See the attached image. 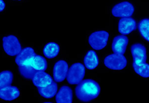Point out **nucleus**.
Listing matches in <instances>:
<instances>
[{"label":"nucleus","mask_w":149,"mask_h":103,"mask_svg":"<svg viewBox=\"0 0 149 103\" xmlns=\"http://www.w3.org/2000/svg\"><path fill=\"white\" fill-rule=\"evenodd\" d=\"M130 50L134 71L141 77L149 78V64L146 62L147 50L145 46L141 43H134L131 46Z\"/></svg>","instance_id":"nucleus-1"},{"label":"nucleus","mask_w":149,"mask_h":103,"mask_svg":"<svg viewBox=\"0 0 149 103\" xmlns=\"http://www.w3.org/2000/svg\"><path fill=\"white\" fill-rule=\"evenodd\" d=\"M100 90V86L97 82L91 79H86L77 84L74 92L79 100L87 102L97 98Z\"/></svg>","instance_id":"nucleus-2"},{"label":"nucleus","mask_w":149,"mask_h":103,"mask_svg":"<svg viewBox=\"0 0 149 103\" xmlns=\"http://www.w3.org/2000/svg\"><path fill=\"white\" fill-rule=\"evenodd\" d=\"M2 46L5 53L9 56H17L22 50V45L19 39L13 35L3 36Z\"/></svg>","instance_id":"nucleus-3"},{"label":"nucleus","mask_w":149,"mask_h":103,"mask_svg":"<svg viewBox=\"0 0 149 103\" xmlns=\"http://www.w3.org/2000/svg\"><path fill=\"white\" fill-rule=\"evenodd\" d=\"M109 33L107 31L99 30L92 32L88 38V42L91 47L96 50L104 49L108 42Z\"/></svg>","instance_id":"nucleus-4"},{"label":"nucleus","mask_w":149,"mask_h":103,"mask_svg":"<svg viewBox=\"0 0 149 103\" xmlns=\"http://www.w3.org/2000/svg\"><path fill=\"white\" fill-rule=\"evenodd\" d=\"M127 59L122 54L113 53L106 56L104 60V65L112 70H122L127 65Z\"/></svg>","instance_id":"nucleus-5"},{"label":"nucleus","mask_w":149,"mask_h":103,"mask_svg":"<svg viewBox=\"0 0 149 103\" xmlns=\"http://www.w3.org/2000/svg\"><path fill=\"white\" fill-rule=\"evenodd\" d=\"M85 75V66L81 62L73 64L68 69L66 80L70 84H77L81 82Z\"/></svg>","instance_id":"nucleus-6"},{"label":"nucleus","mask_w":149,"mask_h":103,"mask_svg":"<svg viewBox=\"0 0 149 103\" xmlns=\"http://www.w3.org/2000/svg\"><path fill=\"white\" fill-rule=\"evenodd\" d=\"M134 12L133 5L128 1H123L113 6L111 10L112 14L117 17H130Z\"/></svg>","instance_id":"nucleus-7"},{"label":"nucleus","mask_w":149,"mask_h":103,"mask_svg":"<svg viewBox=\"0 0 149 103\" xmlns=\"http://www.w3.org/2000/svg\"><path fill=\"white\" fill-rule=\"evenodd\" d=\"M68 64L64 60L57 61L53 68V77L56 82H62L66 78L68 71Z\"/></svg>","instance_id":"nucleus-8"},{"label":"nucleus","mask_w":149,"mask_h":103,"mask_svg":"<svg viewBox=\"0 0 149 103\" xmlns=\"http://www.w3.org/2000/svg\"><path fill=\"white\" fill-rule=\"evenodd\" d=\"M137 27L136 20L130 17H122L119 19L118 24V32L122 35H127L133 32Z\"/></svg>","instance_id":"nucleus-9"},{"label":"nucleus","mask_w":149,"mask_h":103,"mask_svg":"<svg viewBox=\"0 0 149 103\" xmlns=\"http://www.w3.org/2000/svg\"><path fill=\"white\" fill-rule=\"evenodd\" d=\"M129 39L125 35H118L115 36L112 42L111 50L113 53L123 54L126 50Z\"/></svg>","instance_id":"nucleus-10"},{"label":"nucleus","mask_w":149,"mask_h":103,"mask_svg":"<svg viewBox=\"0 0 149 103\" xmlns=\"http://www.w3.org/2000/svg\"><path fill=\"white\" fill-rule=\"evenodd\" d=\"M31 79L33 84L37 87H44L53 82L52 77L44 71H36Z\"/></svg>","instance_id":"nucleus-11"},{"label":"nucleus","mask_w":149,"mask_h":103,"mask_svg":"<svg viewBox=\"0 0 149 103\" xmlns=\"http://www.w3.org/2000/svg\"><path fill=\"white\" fill-rule=\"evenodd\" d=\"M36 54L34 50L31 47H25L20 51L15 58V62L19 66L30 64L32 57Z\"/></svg>","instance_id":"nucleus-12"},{"label":"nucleus","mask_w":149,"mask_h":103,"mask_svg":"<svg viewBox=\"0 0 149 103\" xmlns=\"http://www.w3.org/2000/svg\"><path fill=\"white\" fill-rule=\"evenodd\" d=\"M55 101L57 103H71L73 101V91L68 86H63L56 93Z\"/></svg>","instance_id":"nucleus-13"},{"label":"nucleus","mask_w":149,"mask_h":103,"mask_svg":"<svg viewBox=\"0 0 149 103\" xmlns=\"http://www.w3.org/2000/svg\"><path fill=\"white\" fill-rule=\"evenodd\" d=\"M20 95V91L16 86H8L0 89V98L5 101H13Z\"/></svg>","instance_id":"nucleus-14"},{"label":"nucleus","mask_w":149,"mask_h":103,"mask_svg":"<svg viewBox=\"0 0 149 103\" xmlns=\"http://www.w3.org/2000/svg\"><path fill=\"white\" fill-rule=\"evenodd\" d=\"M85 67L90 70L94 69L98 65V57L94 50H90L85 54L83 58Z\"/></svg>","instance_id":"nucleus-15"},{"label":"nucleus","mask_w":149,"mask_h":103,"mask_svg":"<svg viewBox=\"0 0 149 103\" xmlns=\"http://www.w3.org/2000/svg\"><path fill=\"white\" fill-rule=\"evenodd\" d=\"M60 51L58 43L54 42L47 43L44 47L42 52L44 56L47 58H54L56 57Z\"/></svg>","instance_id":"nucleus-16"},{"label":"nucleus","mask_w":149,"mask_h":103,"mask_svg":"<svg viewBox=\"0 0 149 103\" xmlns=\"http://www.w3.org/2000/svg\"><path fill=\"white\" fill-rule=\"evenodd\" d=\"M58 85L56 83L52 82L44 87H38V92L41 96L45 98H51L54 97L57 92Z\"/></svg>","instance_id":"nucleus-17"},{"label":"nucleus","mask_w":149,"mask_h":103,"mask_svg":"<svg viewBox=\"0 0 149 103\" xmlns=\"http://www.w3.org/2000/svg\"><path fill=\"white\" fill-rule=\"evenodd\" d=\"M31 66L37 71H45L47 68V62L46 60L39 54H35L31 58L30 62Z\"/></svg>","instance_id":"nucleus-18"},{"label":"nucleus","mask_w":149,"mask_h":103,"mask_svg":"<svg viewBox=\"0 0 149 103\" xmlns=\"http://www.w3.org/2000/svg\"><path fill=\"white\" fill-rule=\"evenodd\" d=\"M138 30L141 36L149 42V19L144 18L139 21Z\"/></svg>","instance_id":"nucleus-19"},{"label":"nucleus","mask_w":149,"mask_h":103,"mask_svg":"<svg viewBox=\"0 0 149 103\" xmlns=\"http://www.w3.org/2000/svg\"><path fill=\"white\" fill-rule=\"evenodd\" d=\"M13 80V74L10 71L0 72V89L11 85Z\"/></svg>","instance_id":"nucleus-20"},{"label":"nucleus","mask_w":149,"mask_h":103,"mask_svg":"<svg viewBox=\"0 0 149 103\" xmlns=\"http://www.w3.org/2000/svg\"><path fill=\"white\" fill-rule=\"evenodd\" d=\"M19 71L22 76L27 79L32 78L33 76L37 71L31 66L30 64L19 66Z\"/></svg>","instance_id":"nucleus-21"},{"label":"nucleus","mask_w":149,"mask_h":103,"mask_svg":"<svg viewBox=\"0 0 149 103\" xmlns=\"http://www.w3.org/2000/svg\"><path fill=\"white\" fill-rule=\"evenodd\" d=\"M5 8V3L3 0H0V12L4 10Z\"/></svg>","instance_id":"nucleus-22"},{"label":"nucleus","mask_w":149,"mask_h":103,"mask_svg":"<svg viewBox=\"0 0 149 103\" xmlns=\"http://www.w3.org/2000/svg\"><path fill=\"white\" fill-rule=\"evenodd\" d=\"M13 1H21V0H13Z\"/></svg>","instance_id":"nucleus-23"}]
</instances>
